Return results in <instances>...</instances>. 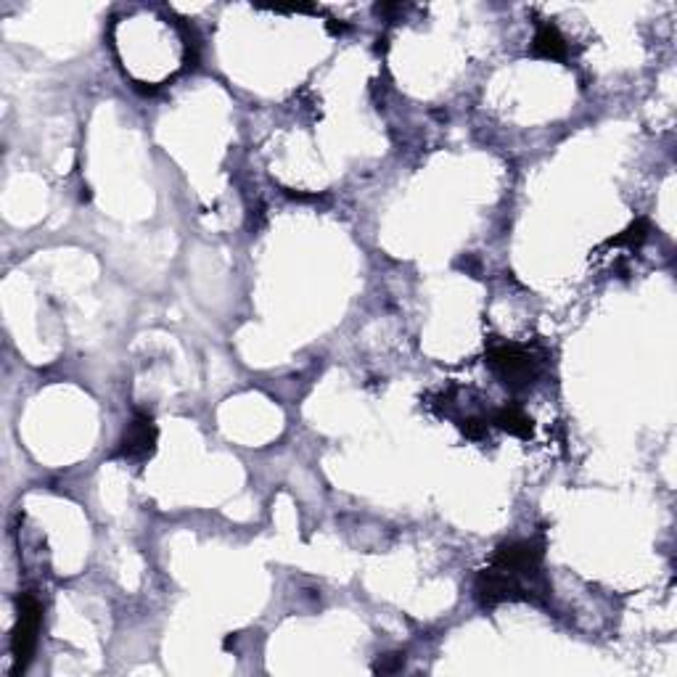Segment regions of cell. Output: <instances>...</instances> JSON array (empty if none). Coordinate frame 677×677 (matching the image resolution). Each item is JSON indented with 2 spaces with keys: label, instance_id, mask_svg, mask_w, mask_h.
Returning a JSON list of instances; mask_svg holds the SVG:
<instances>
[{
  "label": "cell",
  "instance_id": "obj_7",
  "mask_svg": "<svg viewBox=\"0 0 677 677\" xmlns=\"http://www.w3.org/2000/svg\"><path fill=\"white\" fill-rule=\"evenodd\" d=\"M492 424L498 426L500 432L514 434V437H521V439L532 437V418H529L521 408H516V405H508V408L495 410Z\"/></svg>",
  "mask_w": 677,
  "mask_h": 677
},
{
  "label": "cell",
  "instance_id": "obj_8",
  "mask_svg": "<svg viewBox=\"0 0 677 677\" xmlns=\"http://www.w3.org/2000/svg\"><path fill=\"white\" fill-rule=\"evenodd\" d=\"M646 239H648V220L646 217H640V220H635L627 231H622L619 236L606 241V246H627V249H638V246Z\"/></svg>",
  "mask_w": 677,
  "mask_h": 677
},
{
  "label": "cell",
  "instance_id": "obj_6",
  "mask_svg": "<svg viewBox=\"0 0 677 677\" xmlns=\"http://www.w3.org/2000/svg\"><path fill=\"white\" fill-rule=\"evenodd\" d=\"M532 56L537 59H548V61H564L566 53H569V45H566V38L558 32L556 24H540L535 32V40H532Z\"/></svg>",
  "mask_w": 677,
  "mask_h": 677
},
{
  "label": "cell",
  "instance_id": "obj_10",
  "mask_svg": "<svg viewBox=\"0 0 677 677\" xmlns=\"http://www.w3.org/2000/svg\"><path fill=\"white\" fill-rule=\"evenodd\" d=\"M461 432L469 439H484L487 437V421H482V418H466L461 426Z\"/></svg>",
  "mask_w": 677,
  "mask_h": 677
},
{
  "label": "cell",
  "instance_id": "obj_3",
  "mask_svg": "<svg viewBox=\"0 0 677 677\" xmlns=\"http://www.w3.org/2000/svg\"><path fill=\"white\" fill-rule=\"evenodd\" d=\"M543 558L545 545L540 540H514V543L498 545L490 564L519 574L524 580H543Z\"/></svg>",
  "mask_w": 677,
  "mask_h": 677
},
{
  "label": "cell",
  "instance_id": "obj_4",
  "mask_svg": "<svg viewBox=\"0 0 677 677\" xmlns=\"http://www.w3.org/2000/svg\"><path fill=\"white\" fill-rule=\"evenodd\" d=\"M487 363L511 389L529 387L537 376V360L516 344H498L487 352Z\"/></svg>",
  "mask_w": 677,
  "mask_h": 677
},
{
  "label": "cell",
  "instance_id": "obj_9",
  "mask_svg": "<svg viewBox=\"0 0 677 677\" xmlns=\"http://www.w3.org/2000/svg\"><path fill=\"white\" fill-rule=\"evenodd\" d=\"M402 664H405V654H400V651H395V654H384L376 659L373 672H376V675H392V672L402 670Z\"/></svg>",
  "mask_w": 677,
  "mask_h": 677
},
{
  "label": "cell",
  "instance_id": "obj_1",
  "mask_svg": "<svg viewBox=\"0 0 677 677\" xmlns=\"http://www.w3.org/2000/svg\"><path fill=\"white\" fill-rule=\"evenodd\" d=\"M548 593H551V585L545 577L543 580H524L519 574H511L492 564L482 569L477 582H474V596H477L482 609H492V606L506 601L540 603L548 598Z\"/></svg>",
  "mask_w": 677,
  "mask_h": 677
},
{
  "label": "cell",
  "instance_id": "obj_2",
  "mask_svg": "<svg viewBox=\"0 0 677 677\" xmlns=\"http://www.w3.org/2000/svg\"><path fill=\"white\" fill-rule=\"evenodd\" d=\"M16 625L11 633V656H14V667L11 675H22L27 664L32 662L35 646H38V633L43 625V606L32 593H22L16 598Z\"/></svg>",
  "mask_w": 677,
  "mask_h": 677
},
{
  "label": "cell",
  "instance_id": "obj_5",
  "mask_svg": "<svg viewBox=\"0 0 677 677\" xmlns=\"http://www.w3.org/2000/svg\"><path fill=\"white\" fill-rule=\"evenodd\" d=\"M157 424L149 413H135L133 421L127 424L125 434L120 439V450L117 455L127 461H146L157 450Z\"/></svg>",
  "mask_w": 677,
  "mask_h": 677
}]
</instances>
